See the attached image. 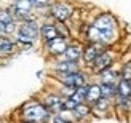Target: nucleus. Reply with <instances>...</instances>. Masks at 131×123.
<instances>
[{"label":"nucleus","instance_id":"obj_7","mask_svg":"<svg viewBox=\"0 0 131 123\" xmlns=\"http://www.w3.org/2000/svg\"><path fill=\"white\" fill-rule=\"evenodd\" d=\"M93 64H94V72H102V70H106L112 66V56L109 53H101L94 59Z\"/></svg>","mask_w":131,"mask_h":123},{"label":"nucleus","instance_id":"obj_2","mask_svg":"<svg viewBox=\"0 0 131 123\" xmlns=\"http://www.w3.org/2000/svg\"><path fill=\"white\" fill-rule=\"evenodd\" d=\"M37 35H38V26L30 19H24V23L18 29V40L21 43L30 45L37 38Z\"/></svg>","mask_w":131,"mask_h":123},{"label":"nucleus","instance_id":"obj_5","mask_svg":"<svg viewBox=\"0 0 131 123\" xmlns=\"http://www.w3.org/2000/svg\"><path fill=\"white\" fill-rule=\"evenodd\" d=\"M32 0H16L15 2V13L18 18L21 19H27L32 10Z\"/></svg>","mask_w":131,"mask_h":123},{"label":"nucleus","instance_id":"obj_13","mask_svg":"<svg viewBox=\"0 0 131 123\" xmlns=\"http://www.w3.org/2000/svg\"><path fill=\"white\" fill-rule=\"evenodd\" d=\"M58 72H62V74H72V72H77V62L74 61H66V62H59L56 66Z\"/></svg>","mask_w":131,"mask_h":123},{"label":"nucleus","instance_id":"obj_24","mask_svg":"<svg viewBox=\"0 0 131 123\" xmlns=\"http://www.w3.org/2000/svg\"><path fill=\"white\" fill-rule=\"evenodd\" d=\"M54 123H67V121H66V120H62L61 117H56V118H54Z\"/></svg>","mask_w":131,"mask_h":123},{"label":"nucleus","instance_id":"obj_9","mask_svg":"<svg viewBox=\"0 0 131 123\" xmlns=\"http://www.w3.org/2000/svg\"><path fill=\"white\" fill-rule=\"evenodd\" d=\"M99 54H101V45L99 43H91L90 47H86V50L83 51V59H85V62L91 64V62H94V59Z\"/></svg>","mask_w":131,"mask_h":123},{"label":"nucleus","instance_id":"obj_1","mask_svg":"<svg viewBox=\"0 0 131 123\" xmlns=\"http://www.w3.org/2000/svg\"><path fill=\"white\" fill-rule=\"evenodd\" d=\"M90 40H93L96 43L101 42H110L115 37V19L110 15H101L94 21V24L88 30Z\"/></svg>","mask_w":131,"mask_h":123},{"label":"nucleus","instance_id":"obj_4","mask_svg":"<svg viewBox=\"0 0 131 123\" xmlns=\"http://www.w3.org/2000/svg\"><path fill=\"white\" fill-rule=\"evenodd\" d=\"M61 82L66 86H72V88H80L85 85V77L78 72H72V74H62Z\"/></svg>","mask_w":131,"mask_h":123},{"label":"nucleus","instance_id":"obj_6","mask_svg":"<svg viewBox=\"0 0 131 123\" xmlns=\"http://www.w3.org/2000/svg\"><path fill=\"white\" fill-rule=\"evenodd\" d=\"M47 43H48V51L51 54H62L66 51V48H67V43H66L64 37H56Z\"/></svg>","mask_w":131,"mask_h":123},{"label":"nucleus","instance_id":"obj_21","mask_svg":"<svg viewBox=\"0 0 131 123\" xmlns=\"http://www.w3.org/2000/svg\"><path fill=\"white\" fill-rule=\"evenodd\" d=\"M122 80H126V82H131V66L126 64L122 70Z\"/></svg>","mask_w":131,"mask_h":123},{"label":"nucleus","instance_id":"obj_23","mask_svg":"<svg viewBox=\"0 0 131 123\" xmlns=\"http://www.w3.org/2000/svg\"><path fill=\"white\" fill-rule=\"evenodd\" d=\"M51 2V0H32V3H34V5H48Z\"/></svg>","mask_w":131,"mask_h":123},{"label":"nucleus","instance_id":"obj_8","mask_svg":"<svg viewBox=\"0 0 131 123\" xmlns=\"http://www.w3.org/2000/svg\"><path fill=\"white\" fill-rule=\"evenodd\" d=\"M51 15L59 23H62L70 16V8L66 3H56V5H53V8H51Z\"/></svg>","mask_w":131,"mask_h":123},{"label":"nucleus","instance_id":"obj_10","mask_svg":"<svg viewBox=\"0 0 131 123\" xmlns=\"http://www.w3.org/2000/svg\"><path fill=\"white\" fill-rule=\"evenodd\" d=\"M45 109H47L48 112H58V110H61L62 109V101L59 96H54V94H51L48 96L47 99H45Z\"/></svg>","mask_w":131,"mask_h":123},{"label":"nucleus","instance_id":"obj_20","mask_svg":"<svg viewBox=\"0 0 131 123\" xmlns=\"http://www.w3.org/2000/svg\"><path fill=\"white\" fill-rule=\"evenodd\" d=\"M74 112H75L77 117H86L90 114V107L86 104H83V102H80V104H77V107L74 109Z\"/></svg>","mask_w":131,"mask_h":123},{"label":"nucleus","instance_id":"obj_12","mask_svg":"<svg viewBox=\"0 0 131 123\" xmlns=\"http://www.w3.org/2000/svg\"><path fill=\"white\" fill-rule=\"evenodd\" d=\"M40 34H42V37H43L47 42H50V40H53V38L59 37V30H58L56 26L43 24V26H42V29H40Z\"/></svg>","mask_w":131,"mask_h":123},{"label":"nucleus","instance_id":"obj_16","mask_svg":"<svg viewBox=\"0 0 131 123\" xmlns=\"http://www.w3.org/2000/svg\"><path fill=\"white\" fill-rule=\"evenodd\" d=\"M64 56H66V59H67V61L77 62V59L80 58V48H78L77 45H74V47H67L66 51H64Z\"/></svg>","mask_w":131,"mask_h":123},{"label":"nucleus","instance_id":"obj_19","mask_svg":"<svg viewBox=\"0 0 131 123\" xmlns=\"http://www.w3.org/2000/svg\"><path fill=\"white\" fill-rule=\"evenodd\" d=\"M102 83H110V85H114V80H115V77H117V74L114 72L112 69H106V70H102Z\"/></svg>","mask_w":131,"mask_h":123},{"label":"nucleus","instance_id":"obj_15","mask_svg":"<svg viewBox=\"0 0 131 123\" xmlns=\"http://www.w3.org/2000/svg\"><path fill=\"white\" fill-rule=\"evenodd\" d=\"M117 93H118L120 98H129L131 96V82L122 80L117 86Z\"/></svg>","mask_w":131,"mask_h":123},{"label":"nucleus","instance_id":"obj_3","mask_svg":"<svg viewBox=\"0 0 131 123\" xmlns=\"http://www.w3.org/2000/svg\"><path fill=\"white\" fill-rule=\"evenodd\" d=\"M23 117H24V120H27L29 123H40L43 120H47L48 110L42 104H29L23 110Z\"/></svg>","mask_w":131,"mask_h":123},{"label":"nucleus","instance_id":"obj_17","mask_svg":"<svg viewBox=\"0 0 131 123\" xmlns=\"http://www.w3.org/2000/svg\"><path fill=\"white\" fill-rule=\"evenodd\" d=\"M13 23V16L8 10H0V29H3L5 26Z\"/></svg>","mask_w":131,"mask_h":123},{"label":"nucleus","instance_id":"obj_14","mask_svg":"<svg viewBox=\"0 0 131 123\" xmlns=\"http://www.w3.org/2000/svg\"><path fill=\"white\" fill-rule=\"evenodd\" d=\"M13 48H15V45H13L10 38L6 35H0V53H3V54L13 53Z\"/></svg>","mask_w":131,"mask_h":123},{"label":"nucleus","instance_id":"obj_18","mask_svg":"<svg viewBox=\"0 0 131 123\" xmlns=\"http://www.w3.org/2000/svg\"><path fill=\"white\" fill-rule=\"evenodd\" d=\"M115 93H117V90L114 88V85H110V83H102L101 85V96L102 98H110Z\"/></svg>","mask_w":131,"mask_h":123},{"label":"nucleus","instance_id":"obj_22","mask_svg":"<svg viewBox=\"0 0 131 123\" xmlns=\"http://www.w3.org/2000/svg\"><path fill=\"white\" fill-rule=\"evenodd\" d=\"M94 106H96L97 109H101V110H106V109L109 107V101H107V98H101Z\"/></svg>","mask_w":131,"mask_h":123},{"label":"nucleus","instance_id":"obj_11","mask_svg":"<svg viewBox=\"0 0 131 123\" xmlns=\"http://www.w3.org/2000/svg\"><path fill=\"white\" fill-rule=\"evenodd\" d=\"M102 98L101 96V86L99 85H91L86 88V96H85V101L90 102V104H96L97 101Z\"/></svg>","mask_w":131,"mask_h":123}]
</instances>
